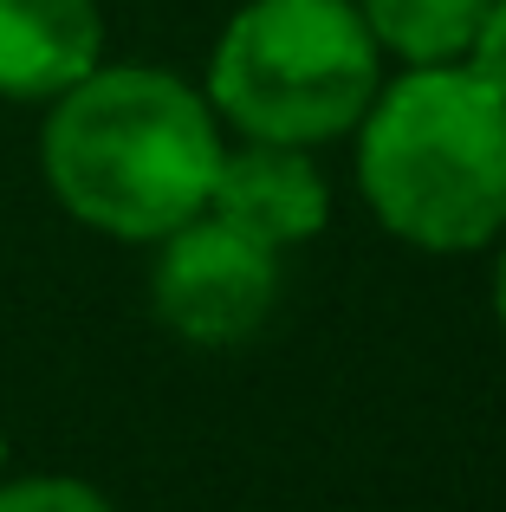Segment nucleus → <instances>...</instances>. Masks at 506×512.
<instances>
[{
	"instance_id": "obj_1",
	"label": "nucleus",
	"mask_w": 506,
	"mask_h": 512,
	"mask_svg": "<svg viewBox=\"0 0 506 512\" xmlns=\"http://www.w3.org/2000/svg\"><path fill=\"white\" fill-rule=\"evenodd\" d=\"M221 150L208 91L163 65H91L52 98L39 169L72 221L111 240H163L208 208Z\"/></svg>"
},
{
	"instance_id": "obj_2",
	"label": "nucleus",
	"mask_w": 506,
	"mask_h": 512,
	"mask_svg": "<svg viewBox=\"0 0 506 512\" xmlns=\"http://www.w3.org/2000/svg\"><path fill=\"white\" fill-rule=\"evenodd\" d=\"M357 195L416 253L506 234V98L468 59L409 65L357 117Z\"/></svg>"
},
{
	"instance_id": "obj_3",
	"label": "nucleus",
	"mask_w": 506,
	"mask_h": 512,
	"mask_svg": "<svg viewBox=\"0 0 506 512\" xmlns=\"http://www.w3.org/2000/svg\"><path fill=\"white\" fill-rule=\"evenodd\" d=\"M383 85V46L357 0H247L215 39L208 104L266 143H318L357 130Z\"/></svg>"
},
{
	"instance_id": "obj_4",
	"label": "nucleus",
	"mask_w": 506,
	"mask_h": 512,
	"mask_svg": "<svg viewBox=\"0 0 506 512\" xmlns=\"http://www.w3.org/2000/svg\"><path fill=\"white\" fill-rule=\"evenodd\" d=\"M150 305L182 344L234 350L273 318V305H279V253L202 208L195 221H182L176 234L156 240Z\"/></svg>"
},
{
	"instance_id": "obj_5",
	"label": "nucleus",
	"mask_w": 506,
	"mask_h": 512,
	"mask_svg": "<svg viewBox=\"0 0 506 512\" xmlns=\"http://www.w3.org/2000/svg\"><path fill=\"white\" fill-rule=\"evenodd\" d=\"M208 214H221L228 227L253 234L260 247L286 253L325 234L331 221V182L312 163L305 143H266L247 137L234 150H221L215 188H208Z\"/></svg>"
},
{
	"instance_id": "obj_6",
	"label": "nucleus",
	"mask_w": 506,
	"mask_h": 512,
	"mask_svg": "<svg viewBox=\"0 0 506 512\" xmlns=\"http://www.w3.org/2000/svg\"><path fill=\"white\" fill-rule=\"evenodd\" d=\"M104 65L98 0H0V98L52 104Z\"/></svg>"
},
{
	"instance_id": "obj_7",
	"label": "nucleus",
	"mask_w": 506,
	"mask_h": 512,
	"mask_svg": "<svg viewBox=\"0 0 506 512\" xmlns=\"http://www.w3.org/2000/svg\"><path fill=\"white\" fill-rule=\"evenodd\" d=\"M487 7L494 0H357L364 26L383 46V59H403V65L461 59Z\"/></svg>"
},
{
	"instance_id": "obj_8",
	"label": "nucleus",
	"mask_w": 506,
	"mask_h": 512,
	"mask_svg": "<svg viewBox=\"0 0 506 512\" xmlns=\"http://www.w3.org/2000/svg\"><path fill=\"white\" fill-rule=\"evenodd\" d=\"M0 512H117V506L72 474H33V480H0Z\"/></svg>"
},
{
	"instance_id": "obj_9",
	"label": "nucleus",
	"mask_w": 506,
	"mask_h": 512,
	"mask_svg": "<svg viewBox=\"0 0 506 512\" xmlns=\"http://www.w3.org/2000/svg\"><path fill=\"white\" fill-rule=\"evenodd\" d=\"M461 59L474 65V72L487 78V85L506 98V0H494V7L481 13V26H474V39H468V52Z\"/></svg>"
},
{
	"instance_id": "obj_10",
	"label": "nucleus",
	"mask_w": 506,
	"mask_h": 512,
	"mask_svg": "<svg viewBox=\"0 0 506 512\" xmlns=\"http://www.w3.org/2000/svg\"><path fill=\"white\" fill-rule=\"evenodd\" d=\"M494 318H500V331H506V247H500V266H494Z\"/></svg>"
},
{
	"instance_id": "obj_11",
	"label": "nucleus",
	"mask_w": 506,
	"mask_h": 512,
	"mask_svg": "<svg viewBox=\"0 0 506 512\" xmlns=\"http://www.w3.org/2000/svg\"><path fill=\"white\" fill-rule=\"evenodd\" d=\"M0 480H7V435H0Z\"/></svg>"
}]
</instances>
